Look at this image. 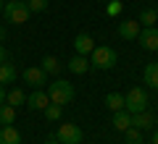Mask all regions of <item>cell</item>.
Here are the masks:
<instances>
[{
	"label": "cell",
	"mask_w": 158,
	"mask_h": 144,
	"mask_svg": "<svg viewBox=\"0 0 158 144\" xmlns=\"http://www.w3.org/2000/svg\"><path fill=\"white\" fill-rule=\"evenodd\" d=\"M142 79L150 89H158V63H148L145 71H142Z\"/></svg>",
	"instance_id": "14"
},
{
	"label": "cell",
	"mask_w": 158,
	"mask_h": 144,
	"mask_svg": "<svg viewBox=\"0 0 158 144\" xmlns=\"http://www.w3.org/2000/svg\"><path fill=\"white\" fill-rule=\"evenodd\" d=\"M48 105H50V97H48V92H42V89H34V92L27 97V107L29 110H45Z\"/></svg>",
	"instance_id": "9"
},
{
	"label": "cell",
	"mask_w": 158,
	"mask_h": 144,
	"mask_svg": "<svg viewBox=\"0 0 158 144\" xmlns=\"http://www.w3.org/2000/svg\"><path fill=\"white\" fill-rule=\"evenodd\" d=\"M27 8L32 13H40V11H45V8H48V0H27Z\"/></svg>",
	"instance_id": "25"
},
{
	"label": "cell",
	"mask_w": 158,
	"mask_h": 144,
	"mask_svg": "<svg viewBox=\"0 0 158 144\" xmlns=\"http://www.w3.org/2000/svg\"><path fill=\"white\" fill-rule=\"evenodd\" d=\"M3 39H6V26L0 24V42H3Z\"/></svg>",
	"instance_id": "30"
},
{
	"label": "cell",
	"mask_w": 158,
	"mask_h": 144,
	"mask_svg": "<svg viewBox=\"0 0 158 144\" xmlns=\"http://www.w3.org/2000/svg\"><path fill=\"white\" fill-rule=\"evenodd\" d=\"M140 21H137V18H135V21H132V18H127V21H118V37H121V39H129V42H132V39H137V37H140Z\"/></svg>",
	"instance_id": "8"
},
{
	"label": "cell",
	"mask_w": 158,
	"mask_h": 144,
	"mask_svg": "<svg viewBox=\"0 0 158 144\" xmlns=\"http://www.w3.org/2000/svg\"><path fill=\"white\" fill-rule=\"evenodd\" d=\"M137 21H140V26H156V21H158V11H156V8H145V11L137 16Z\"/></svg>",
	"instance_id": "20"
},
{
	"label": "cell",
	"mask_w": 158,
	"mask_h": 144,
	"mask_svg": "<svg viewBox=\"0 0 158 144\" xmlns=\"http://www.w3.org/2000/svg\"><path fill=\"white\" fill-rule=\"evenodd\" d=\"M3 13H6L8 24H13V26L27 24L29 16H32V11L27 8V3H24V0H8L6 6H3Z\"/></svg>",
	"instance_id": "4"
},
{
	"label": "cell",
	"mask_w": 158,
	"mask_h": 144,
	"mask_svg": "<svg viewBox=\"0 0 158 144\" xmlns=\"http://www.w3.org/2000/svg\"><path fill=\"white\" fill-rule=\"evenodd\" d=\"M45 144H61V142H58V139H56V134H50V136L45 139Z\"/></svg>",
	"instance_id": "27"
},
{
	"label": "cell",
	"mask_w": 158,
	"mask_h": 144,
	"mask_svg": "<svg viewBox=\"0 0 158 144\" xmlns=\"http://www.w3.org/2000/svg\"><path fill=\"white\" fill-rule=\"evenodd\" d=\"M16 121V107L13 105H0V126H11V123Z\"/></svg>",
	"instance_id": "17"
},
{
	"label": "cell",
	"mask_w": 158,
	"mask_h": 144,
	"mask_svg": "<svg viewBox=\"0 0 158 144\" xmlns=\"http://www.w3.org/2000/svg\"><path fill=\"white\" fill-rule=\"evenodd\" d=\"M6 102L8 105H13V107H19V105H27V94H24V89H11V92L6 94Z\"/></svg>",
	"instance_id": "18"
},
{
	"label": "cell",
	"mask_w": 158,
	"mask_h": 144,
	"mask_svg": "<svg viewBox=\"0 0 158 144\" xmlns=\"http://www.w3.org/2000/svg\"><path fill=\"white\" fill-rule=\"evenodd\" d=\"M150 144H158V128L153 131V139H150Z\"/></svg>",
	"instance_id": "29"
},
{
	"label": "cell",
	"mask_w": 158,
	"mask_h": 144,
	"mask_svg": "<svg viewBox=\"0 0 158 144\" xmlns=\"http://www.w3.org/2000/svg\"><path fill=\"white\" fill-rule=\"evenodd\" d=\"M24 81L29 84V87H34V89H42L48 84V73L42 71L40 66H29V68H24Z\"/></svg>",
	"instance_id": "6"
},
{
	"label": "cell",
	"mask_w": 158,
	"mask_h": 144,
	"mask_svg": "<svg viewBox=\"0 0 158 144\" xmlns=\"http://www.w3.org/2000/svg\"><path fill=\"white\" fill-rule=\"evenodd\" d=\"M153 123H156V115H153L150 110L132 113V126H135V128H140V131H148V128H153Z\"/></svg>",
	"instance_id": "10"
},
{
	"label": "cell",
	"mask_w": 158,
	"mask_h": 144,
	"mask_svg": "<svg viewBox=\"0 0 158 144\" xmlns=\"http://www.w3.org/2000/svg\"><path fill=\"white\" fill-rule=\"evenodd\" d=\"M121 11H124V3H121V0H111V3H108L106 6V13L111 18H116V16H121Z\"/></svg>",
	"instance_id": "24"
},
{
	"label": "cell",
	"mask_w": 158,
	"mask_h": 144,
	"mask_svg": "<svg viewBox=\"0 0 158 144\" xmlns=\"http://www.w3.org/2000/svg\"><path fill=\"white\" fill-rule=\"evenodd\" d=\"M6 60H8V50L0 45V63H6Z\"/></svg>",
	"instance_id": "26"
},
{
	"label": "cell",
	"mask_w": 158,
	"mask_h": 144,
	"mask_svg": "<svg viewBox=\"0 0 158 144\" xmlns=\"http://www.w3.org/2000/svg\"><path fill=\"white\" fill-rule=\"evenodd\" d=\"M56 139L61 144H82V128L77 123H61L56 128Z\"/></svg>",
	"instance_id": "5"
},
{
	"label": "cell",
	"mask_w": 158,
	"mask_h": 144,
	"mask_svg": "<svg viewBox=\"0 0 158 144\" xmlns=\"http://www.w3.org/2000/svg\"><path fill=\"white\" fill-rule=\"evenodd\" d=\"M13 79H16V68H13V63H0V84H13Z\"/></svg>",
	"instance_id": "19"
},
{
	"label": "cell",
	"mask_w": 158,
	"mask_h": 144,
	"mask_svg": "<svg viewBox=\"0 0 158 144\" xmlns=\"http://www.w3.org/2000/svg\"><path fill=\"white\" fill-rule=\"evenodd\" d=\"M87 58H90V66L98 68V71H111L116 66V50L108 47V45H95V50Z\"/></svg>",
	"instance_id": "1"
},
{
	"label": "cell",
	"mask_w": 158,
	"mask_h": 144,
	"mask_svg": "<svg viewBox=\"0 0 158 144\" xmlns=\"http://www.w3.org/2000/svg\"><path fill=\"white\" fill-rule=\"evenodd\" d=\"M74 50H77V55H90V53L95 50V39H92L90 34H77Z\"/></svg>",
	"instance_id": "11"
},
{
	"label": "cell",
	"mask_w": 158,
	"mask_h": 144,
	"mask_svg": "<svg viewBox=\"0 0 158 144\" xmlns=\"http://www.w3.org/2000/svg\"><path fill=\"white\" fill-rule=\"evenodd\" d=\"M3 6H6V0H0V13H3Z\"/></svg>",
	"instance_id": "31"
},
{
	"label": "cell",
	"mask_w": 158,
	"mask_h": 144,
	"mask_svg": "<svg viewBox=\"0 0 158 144\" xmlns=\"http://www.w3.org/2000/svg\"><path fill=\"white\" fill-rule=\"evenodd\" d=\"M148 105H150V94H148V89H142V87H132L129 92L124 94V110L129 113H142V110H148Z\"/></svg>",
	"instance_id": "3"
},
{
	"label": "cell",
	"mask_w": 158,
	"mask_h": 144,
	"mask_svg": "<svg viewBox=\"0 0 158 144\" xmlns=\"http://www.w3.org/2000/svg\"><path fill=\"white\" fill-rule=\"evenodd\" d=\"M42 71L45 73H53V76H56V73H61V63H58V58H53V55H45L42 58Z\"/></svg>",
	"instance_id": "21"
},
{
	"label": "cell",
	"mask_w": 158,
	"mask_h": 144,
	"mask_svg": "<svg viewBox=\"0 0 158 144\" xmlns=\"http://www.w3.org/2000/svg\"><path fill=\"white\" fill-rule=\"evenodd\" d=\"M69 71L77 73V76L87 73V71H90V58H87V55H74L71 60H69Z\"/></svg>",
	"instance_id": "12"
},
{
	"label": "cell",
	"mask_w": 158,
	"mask_h": 144,
	"mask_svg": "<svg viewBox=\"0 0 158 144\" xmlns=\"http://www.w3.org/2000/svg\"><path fill=\"white\" fill-rule=\"evenodd\" d=\"M140 45H142V50L148 53H158V29L156 26H142L140 29Z\"/></svg>",
	"instance_id": "7"
},
{
	"label": "cell",
	"mask_w": 158,
	"mask_h": 144,
	"mask_svg": "<svg viewBox=\"0 0 158 144\" xmlns=\"http://www.w3.org/2000/svg\"><path fill=\"white\" fill-rule=\"evenodd\" d=\"M0 144H21V134L11 126H0Z\"/></svg>",
	"instance_id": "13"
},
{
	"label": "cell",
	"mask_w": 158,
	"mask_h": 144,
	"mask_svg": "<svg viewBox=\"0 0 158 144\" xmlns=\"http://www.w3.org/2000/svg\"><path fill=\"white\" fill-rule=\"evenodd\" d=\"M74 84H69L66 79H56V81L48 87V97H50V102L53 105H69V102L74 100Z\"/></svg>",
	"instance_id": "2"
},
{
	"label": "cell",
	"mask_w": 158,
	"mask_h": 144,
	"mask_svg": "<svg viewBox=\"0 0 158 144\" xmlns=\"http://www.w3.org/2000/svg\"><path fill=\"white\" fill-rule=\"evenodd\" d=\"M42 113H45V118H48V121H61V115H63V107H61V105H53V102H50V105H48Z\"/></svg>",
	"instance_id": "23"
},
{
	"label": "cell",
	"mask_w": 158,
	"mask_h": 144,
	"mask_svg": "<svg viewBox=\"0 0 158 144\" xmlns=\"http://www.w3.org/2000/svg\"><path fill=\"white\" fill-rule=\"evenodd\" d=\"M106 107H108L111 113L124 110V94H118V92H111V94H106Z\"/></svg>",
	"instance_id": "16"
},
{
	"label": "cell",
	"mask_w": 158,
	"mask_h": 144,
	"mask_svg": "<svg viewBox=\"0 0 158 144\" xmlns=\"http://www.w3.org/2000/svg\"><path fill=\"white\" fill-rule=\"evenodd\" d=\"M142 144H145V142H142Z\"/></svg>",
	"instance_id": "32"
},
{
	"label": "cell",
	"mask_w": 158,
	"mask_h": 144,
	"mask_svg": "<svg viewBox=\"0 0 158 144\" xmlns=\"http://www.w3.org/2000/svg\"><path fill=\"white\" fill-rule=\"evenodd\" d=\"M124 139H127V144H142V131L135 128V126H129L124 131Z\"/></svg>",
	"instance_id": "22"
},
{
	"label": "cell",
	"mask_w": 158,
	"mask_h": 144,
	"mask_svg": "<svg viewBox=\"0 0 158 144\" xmlns=\"http://www.w3.org/2000/svg\"><path fill=\"white\" fill-rule=\"evenodd\" d=\"M129 126H132V115H129L127 110H118V113H113V128H116V131H121V134H124Z\"/></svg>",
	"instance_id": "15"
},
{
	"label": "cell",
	"mask_w": 158,
	"mask_h": 144,
	"mask_svg": "<svg viewBox=\"0 0 158 144\" xmlns=\"http://www.w3.org/2000/svg\"><path fill=\"white\" fill-rule=\"evenodd\" d=\"M6 102V89H3V84H0V105Z\"/></svg>",
	"instance_id": "28"
}]
</instances>
